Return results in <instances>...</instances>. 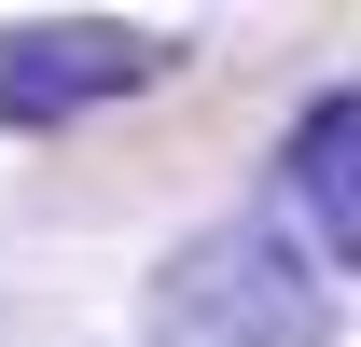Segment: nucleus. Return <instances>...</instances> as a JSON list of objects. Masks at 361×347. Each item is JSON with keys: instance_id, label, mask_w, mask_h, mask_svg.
I'll list each match as a JSON object with an SVG mask.
<instances>
[{"instance_id": "1", "label": "nucleus", "mask_w": 361, "mask_h": 347, "mask_svg": "<svg viewBox=\"0 0 361 347\" xmlns=\"http://www.w3.org/2000/svg\"><path fill=\"white\" fill-rule=\"evenodd\" d=\"M139 347H334V292L278 222H195L139 292Z\"/></svg>"}, {"instance_id": "3", "label": "nucleus", "mask_w": 361, "mask_h": 347, "mask_svg": "<svg viewBox=\"0 0 361 347\" xmlns=\"http://www.w3.org/2000/svg\"><path fill=\"white\" fill-rule=\"evenodd\" d=\"M278 167H292V209L319 222V250L361 264V84L306 97V111H292V139H278Z\"/></svg>"}, {"instance_id": "2", "label": "nucleus", "mask_w": 361, "mask_h": 347, "mask_svg": "<svg viewBox=\"0 0 361 347\" xmlns=\"http://www.w3.org/2000/svg\"><path fill=\"white\" fill-rule=\"evenodd\" d=\"M180 70L167 28H111V14H42V28H0V126H84L111 97H153Z\"/></svg>"}]
</instances>
